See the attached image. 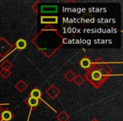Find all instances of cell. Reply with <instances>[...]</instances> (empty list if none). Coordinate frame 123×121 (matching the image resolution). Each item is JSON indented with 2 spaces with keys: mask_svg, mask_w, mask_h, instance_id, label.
Segmentation results:
<instances>
[{
  "mask_svg": "<svg viewBox=\"0 0 123 121\" xmlns=\"http://www.w3.org/2000/svg\"><path fill=\"white\" fill-rule=\"evenodd\" d=\"M75 77H76V74L74 73L72 70H68L65 74H64V78H65L68 82H74Z\"/></svg>",
  "mask_w": 123,
  "mask_h": 121,
  "instance_id": "obj_16",
  "label": "cell"
},
{
  "mask_svg": "<svg viewBox=\"0 0 123 121\" xmlns=\"http://www.w3.org/2000/svg\"><path fill=\"white\" fill-rule=\"evenodd\" d=\"M46 94L51 99H56L61 93V90L59 87H56L55 84H51L45 91Z\"/></svg>",
  "mask_w": 123,
  "mask_h": 121,
  "instance_id": "obj_5",
  "label": "cell"
},
{
  "mask_svg": "<svg viewBox=\"0 0 123 121\" xmlns=\"http://www.w3.org/2000/svg\"><path fill=\"white\" fill-rule=\"evenodd\" d=\"M14 46H15V49L19 50V51H24L26 47H27V41L25 39L22 38H19L14 43Z\"/></svg>",
  "mask_w": 123,
  "mask_h": 121,
  "instance_id": "obj_12",
  "label": "cell"
},
{
  "mask_svg": "<svg viewBox=\"0 0 123 121\" xmlns=\"http://www.w3.org/2000/svg\"><path fill=\"white\" fill-rule=\"evenodd\" d=\"M14 118V114L9 109V108H4V109L0 113V119L4 121H11Z\"/></svg>",
  "mask_w": 123,
  "mask_h": 121,
  "instance_id": "obj_10",
  "label": "cell"
},
{
  "mask_svg": "<svg viewBox=\"0 0 123 121\" xmlns=\"http://www.w3.org/2000/svg\"><path fill=\"white\" fill-rule=\"evenodd\" d=\"M74 83H75L77 86H81V85H83V84L84 83V82H85V79H84V77H83V76L76 75V77H75V78H74Z\"/></svg>",
  "mask_w": 123,
  "mask_h": 121,
  "instance_id": "obj_17",
  "label": "cell"
},
{
  "mask_svg": "<svg viewBox=\"0 0 123 121\" xmlns=\"http://www.w3.org/2000/svg\"><path fill=\"white\" fill-rule=\"evenodd\" d=\"M0 121H4V120H1V119H0Z\"/></svg>",
  "mask_w": 123,
  "mask_h": 121,
  "instance_id": "obj_22",
  "label": "cell"
},
{
  "mask_svg": "<svg viewBox=\"0 0 123 121\" xmlns=\"http://www.w3.org/2000/svg\"><path fill=\"white\" fill-rule=\"evenodd\" d=\"M0 67H1V70L11 71V69L13 68V64L9 60H4V62L1 63V65H0Z\"/></svg>",
  "mask_w": 123,
  "mask_h": 121,
  "instance_id": "obj_15",
  "label": "cell"
},
{
  "mask_svg": "<svg viewBox=\"0 0 123 121\" xmlns=\"http://www.w3.org/2000/svg\"><path fill=\"white\" fill-rule=\"evenodd\" d=\"M111 76L105 75V74L101 73L100 72L94 69H89V71H87L84 75V79L86 81L89 82L93 87L95 89H99L101 87L103 83L106 82V80L108 79V77H110Z\"/></svg>",
  "mask_w": 123,
  "mask_h": 121,
  "instance_id": "obj_2",
  "label": "cell"
},
{
  "mask_svg": "<svg viewBox=\"0 0 123 121\" xmlns=\"http://www.w3.org/2000/svg\"><path fill=\"white\" fill-rule=\"evenodd\" d=\"M69 119H70V115L65 110L61 111L56 115V119L58 121H68Z\"/></svg>",
  "mask_w": 123,
  "mask_h": 121,
  "instance_id": "obj_14",
  "label": "cell"
},
{
  "mask_svg": "<svg viewBox=\"0 0 123 121\" xmlns=\"http://www.w3.org/2000/svg\"><path fill=\"white\" fill-rule=\"evenodd\" d=\"M14 87H15V89H17L19 92H24L28 88V84L26 83L24 80L21 79V80L18 81L17 83L14 85Z\"/></svg>",
  "mask_w": 123,
  "mask_h": 121,
  "instance_id": "obj_13",
  "label": "cell"
},
{
  "mask_svg": "<svg viewBox=\"0 0 123 121\" xmlns=\"http://www.w3.org/2000/svg\"><path fill=\"white\" fill-rule=\"evenodd\" d=\"M12 75L11 71L9 70H0V76L4 79H7L8 77H9Z\"/></svg>",
  "mask_w": 123,
  "mask_h": 121,
  "instance_id": "obj_18",
  "label": "cell"
},
{
  "mask_svg": "<svg viewBox=\"0 0 123 121\" xmlns=\"http://www.w3.org/2000/svg\"><path fill=\"white\" fill-rule=\"evenodd\" d=\"M91 121H99V120H98L97 119H92V120H91Z\"/></svg>",
  "mask_w": 123,
  "mask_h": 121,
  "instance_id": "obj_21",
  "label": "cell"
},
{
  "mask_svg": "<svg viewBox=\"0 0 123 121\" xmlns=\"http://www.w3.org/2000/svg\"><path fill=\"white\" fill-rule=\"evenodd\" d=\"M90 69H94L97 70L99 72H100L101 73L105 74V75L108 76H112V68L110 66V64L108 62H105L104 60L101 58H98L95 62H93L92 66H91Z\"/></svg>",
  "mask_w": 123,
  "mask_h": 121,
  "instance_id": "obj_3",
  "label": "cell"
},
{
  "mask_svg": "<svg viewBox=\"0 0 123 121\" xmlns=\"http://www.w3.org/2000/svg\"><path fill=\"white\" fill-rule=\"evenodd\" d=\"M41 14H55L57 12V5H41L40 6Z\"/></svg>",
  "mask_w": 123,
  "mask_h": 121,
  "instance_id": "obj_11",
  "label": "cell"
},
{
  "mask_svg": "<svg viewBox=\"0 0 123 121\" xmlns=\"http://www.w3.org/2000/svg\"><path fill=\"white\" fill-rule=\"evenodd\" d=\"M13 46L4 37H0V57L4 58L13 51Z\"/></svg>",
  "mask_w": 123,
  "mask_h": 121,
  "instance_id": "obj_4",
  "label": "cell"
},
{
  "mask_svg": "<svg viewBox=\"0 0 123 121\" xmlns=\"http://www.w3.org/2000/svg\"><path fill=\"white\" fill-rule=\"evenodd\" d=\"M25 104L31 108V110H30V114H31L33 109H36V108L40 105V104H41V101H40L39 99L35 98L30 97V96H29V97H28L25 100ZM30 114H29V115H30Z\"/></svg>",
  "mask_w": 123,
  "mask_h": 121,
  "instance_id": "obj_8",
  "label": "cell"
},
{
  "mask_svg": "<svg viewBox=\"0 0 123 121\" xmlns=\"http://www.w3.org/2000/svg\"><path fill=\"white\" fill-rule=\"evenodd\" d=\"M30 97H32V98H37V99H39L41 102H43V103H45V104H46V105H48L49 106V108H51V109H52L53 111H55L56 112V110H55L53 108H51V106L49 105V104H47V103L46 102V101H44L42 99V96H43V93H42V92L41 91V89L40 88H38V87H34V88L32 89V90L30 92Z\"/></svg>",
  "mask_w": 123,
  "mask_h": 121,
  "instance_id": "obj_7",
  "label": "cell"
},
{
  "mask_svg": "<svg viewBox=\"0 0 123 121\" xmlns=\"http://www.w3.org/2000/svg\"><path fill=\"white\" fill-rule=\"evenodd\" d=\"M9 105V104H0V113L4 109V106Z\"/></svg>",
  "mask_w": 123,
  "mask_h": 121,
  "instance_id": "obj_20",
  "label": "cell"
},
{
  "mask_svg": "<svg viewBox=\"0 0 123 121\" xmlns=\"http://www.w3.org/2000/svg\"><path fill=\"white\" fill-rule=\"evenodd\" d=\"M58 16L56 15H41V24H46V25H52V24H58Z\"/></svg>",
  "mask_w": 123,
  "mask_h": 121,
  "instance_id": "obj_6",
  "label": "cell"
},
{
  "mask_svg": "<svg viewBox=\"0 0 123 121\" xmlns=\"http://www.w3.org/2000/svg\"><path fill=\"white\" fill-rule=\"evenodd\" d=\"M65 39L52 25H46L31 39V43L44 55L51 58L65 44Z\"/></svg>",
  "mask_w": 123,
  "mask_h": 121,
  "instance_id": "obj_1",
  "label": "cell"
},
{
  "mask_svg": "<svg viewBox=\"0 0 123 121\" xmlns=\"http://www.w3.org/2000/svg\"><path fill=\"white\" fill-rule=\"evenodd\" d=\"M92 63H93V62L91 61V59L87 56H84L79 62V65L80 66V67L84 69V70H86V72L89 71V69L91 68Z\"/></svg>",
  "mask_w": 123,
  "mask_h": 121,
  "instance_id": "obj_9",
  "label": "cell"
},
{
  "mask_svg": "<svg viewBox=\"0 0 123 121\" xmlns=\"http://www.w3.org/2000/svg\"><path fill=\"white\" fill-rule=\"evenodd\" d=\"M40 1H36V3H34V4H32V5H31V9H33V11H34L35 13H36V14H37L38 13V7H37V4H40Z\"/></svg>",
  "mask_w": 123,
  "mask_h": 121,
  "instance_id": "obj_19",
  "label": "cell"
}]
</instances>
